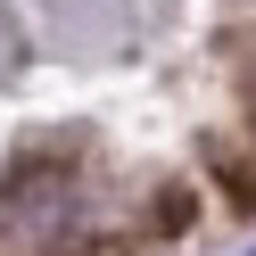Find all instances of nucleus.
Returning a JSON list of instances; mask_svg holds the SVG:
<instances>
[{
	"mask_svg": "<svg viewBox=\"0 0 256 256\" xmlns=\"http://www.w3.org/2000/svg\"><path fill=\"white\" fill-rule=\"evenodd\" d=\"M248 256H256V248H248Z\"/></svg>",
	"mask_w": 256,
	"mask_h": 256,
	"instance_id": "1",
	"label": "nucleus"
}]
</instances>
